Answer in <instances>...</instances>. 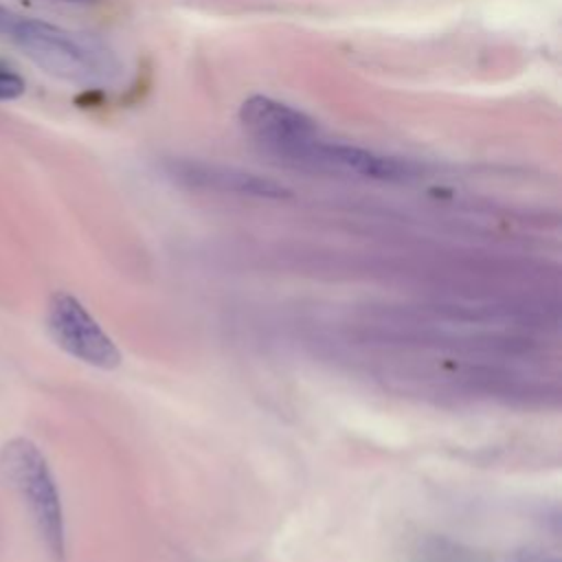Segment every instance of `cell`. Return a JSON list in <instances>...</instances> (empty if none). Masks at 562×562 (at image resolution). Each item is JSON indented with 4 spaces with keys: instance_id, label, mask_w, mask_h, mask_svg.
I'll use <instances>...</instances> for the list:
<instances>
[{
    "instance_id": "cell-1",
    "label": "cell",
    "mask_w": 562,
    "mask_h": 562,
    "mask_svg": "<svg viewBox=\"0 0 562 562\" xmlns=\"http://www.w3.org/2000/svg\"><path fill=\"white\" fill-rule=\"evenodd\" d=\"M11 37L35 66L57 79L77 86H108L119 75L114 53L92 35L20 15Z\"/></svg>"
},
{
    "instance_id": "cell-2",
    "label": "cell",
    "mask_w": 562,
    "mask_h": 562,
    "mask_svg": "<svg viewBox=\"0 0 562 562\" xmlns=\"http://www.w3.org/2000/svg\"><path fill=\"white\" fill-rule=\"evenodd\" d=\"M0 470L29 509L35 529L53 560L66 558V520L61 496L42 450L26 437L7 441L0 450Z\"/></svg>"
},
{
    "instance_id": "cell-3",
    "label": "cell",
    "mask_w": 562,
    "mask_h": 562,
    "mask_svg": "<svg viewBox=\"0 0 562 562\" xmlns=\"http://www.w3.org/2000/svg\"><path fill=\"white\" fill-rule=\"evenodd\" d=\"M239 125L257 145L285 162H294L321 136L310 114L268 94H250L239 105Z\"/></svg>"
},
{
    "instance_id": "cell-4",
    "label": "cell",
    "mask_w": 562,
    "mask_h": 562,
    "mask_svg": "<svg viewBox=\"0 0 562 562\" xmlns=\"http://www.w3.org/2000/svg\"><path fill=\"white\" fill-rule=\"evenodd\" d=\"M46 327L55 345L68 356L105 371L121 364L116 342L72 294L55 292L50 296L46 307Z\"/></svg>"
},
{
    "instance_id": "cell-5",
    "label": "cell",
    "mask_w": 562,
    "mask_h": 562,
    "mask_svg": "<svg viewBox=\"0 0 562 562\" xmlns=\"http://www.w3.org/2000/svg\"><path fill=\"white\" fill-rule=\"evenodd\" d=\"M296 167L327 171V173H345V176H360L380 182H404L417 176V167L400 156L380 154L367 147L325 140L316 136L296 158Z\"/></svg>"
},
{
    "instance_id": "cell-6",
    "label": "cell",
    "mask_w": 562,
    "mask_h": 562,
    "mask_svg": "<svg viewBox=\"0 0 562 562\" xmlns=\"http://www.w3.org/2000/svg\"><path fill=\"white\" fill-rule=\"evenodd\" d=\"M162 169L173 182L187 189L231 193V195L259 198V200L290 198V189L285 184L235 165L200 160V158H167L162 162Z\"/></svg>"
},
{
    "instance_id": "cell-7",
    "label": "cell",
    "mask_w": 562,
    "mask_h": 562,
    "mask_svg": "<svg viewBox=\"0 0 562 562\" xmlns=\"http://www.w3.org/2000/svg\"><path fill=\"white\" fill-rule=\"evenodd\" d=\"M26 90V83L20 72L0 61V101L18 99Z\"/></svg>"
},
{
    "instance_id": "cell-8",
    "label": "cell",
    "mask_w": 562,
    "mask_h": 562,
    "mask_svg": "<svg viewBox=\"0 0 562 562\" xmlns=\"http://www.w3.org/2000/svg\"><path fill=\"white\" fill-rule=\"evenodd\" d=\"M18 18H20L18 13H13V11H9L7 7L0 4V35H11Z\"/></svg>"
},
{
    "instance_id": "cell-9",
    "label": "cell",
    "mask_w": 562,
    "mask_h": 562,
    "mask_svg": "<svg viewBox=\"0 0 562 562\" xmlns=\"http://www.w3.org/2000/svg\"><path fill=\"white\" fill-rule=\"evenodd\" d=\"M514 562H555L553 558H547L542 553H533V551H522L514 558Z\"/></svg>"
},
{
    "instance_id": "cell-10",
    "label": "cell",
    "mask_w": 562,
    "mask_h": 562,
    "mask_svg": "<svg viewBox=\"0 0 562 562\" xmlns=\"http://www.w3.org/2000/svg\"><path fill=\"white\" fill-rule=\"evenodd\" d=\"M61 2H72V4H88L92 0H61Z\"/></svg>"
}]
</instances>
